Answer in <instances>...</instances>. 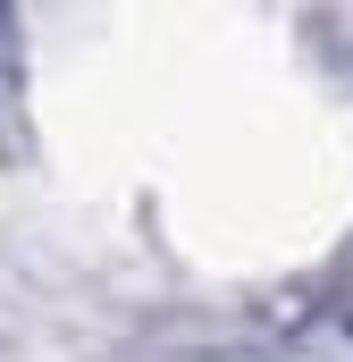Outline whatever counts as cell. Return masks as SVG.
<instances>
[]
</instances>
